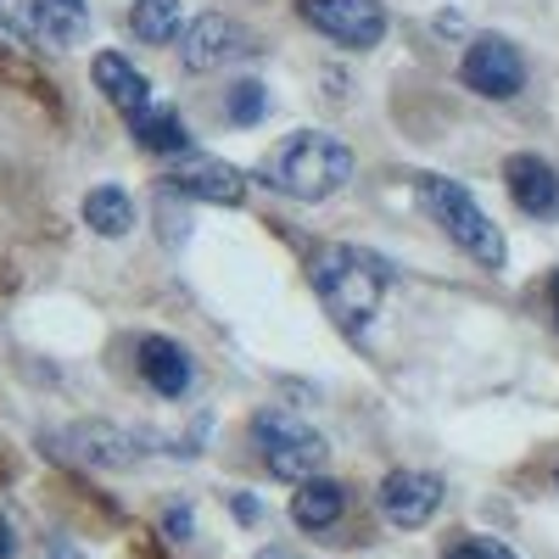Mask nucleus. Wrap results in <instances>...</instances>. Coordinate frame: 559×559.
<instances>
[{
    "label": "nucleus",
    "instance_id": "f257e3e1",
    "mask_svg": "<svg viewBox=\"0 0 559 559\" xmlns=\"http://www.w3.org/2000/svg\"><path fill=\"white\" fill-rule=\"evenodd\" d=\"M308 280L342 331H364L369 319L381 313V297L392 286V269L386 258L364 252V247H347V241H324L308 252Z\"/></svg>",
    "mask_w": 559,
    "mask_h": 559
},
{
    "label": "nucleus",
    "instance_id": "f03ea898",
    "mask_svg": "<svg viewBox=\"0 0 559 559\" xmlns=\"http://www.w3.org/2000/svg\"><path fill=\"white\" fill-rule=\"evenodd\" d=\"M258 179L269 185V191H280V197L324 202V197H336L342 185L353 179V152L342 146L336 134H324V129H297L263 157Z\"/></svg>",
    "mask_w": 559,
    "mask_h": 559
},
{
    "label": "nucleus",
    "instance_id": "7ed1b4c3",
    "mask_svg": "<svg viewBox=\"0 0 559 559\" xmlns=\"http://www.w3.org/2000/svg\"><path fill=\"white\" fill-rule=\"evenodd\" d=\"M414 197H419V207L431 213V224L442 229V236H448L464 258H476L481 269H503V236H498V224L481 213V202L464 191L459 179L426 174V179L414 185Z\"/></svg>",
    "mask_w": 559,
    "mask_h": 559
},
{
    "label": "nucleus",
    "instance_id": "20e7f679",
    "mask_svg": "<svg viewBox=\"0 0 559 559\" xmlns=\"http://www.w3.org/2000/svg\"><path fill=\"white\" fill-rule=\"evenodd\" d=\"M252 442L269 464V476H280V481H308V476L324 471V459H331L324 437L297 408H258L252 414Z\"/></svg>",
    "mask_w": 559,
    "mask_h": 559
},
{
    "label": "nucleus",
    "instance_id": "39448f33",
    "mask_svg": "<svg viewBox=\"0 0 559 559\" xmlns=\"http://www.w3.org/2000/svg\"><path fill=\"white\" fill-rule=\"evenodd\" d=\"M459 79L487 102H509V96H521V84H526V62L503 34H476L471 45H464Z\"/></svg>",
    "mask_w": 559,
    "mask_h": 559
},
{
    "label": "nucleus",
    "instance_id": "423d86ee",
    "mask_svg": "<svg viewBox=\"0 0 559 559\" xmlns=\"http://www.w3.org/2000/svg\"><path fill=\"white\" fill-rule=\"evenodd\" d=\"M51 453L79 459V464H90V471H129V464L140 459V437L112 426V419H79V426L51 437Z\"/></svg>",
    "mask_w": 559,
    "mask_h": 559
},
{
    "label": "nucleus",
    "instance_id": "0eeeda50",
    "mask_svg": "<svg viewBox=\"0 0 559 559\" xmlns=\"http://www.w3.org/2000/svg\"><path fill=\"white\" fill-rule=\"evenodd\" d=\"M297 12L324 34L347 45V51H369L386 34V7L381 0H297Z\"/></svg>",
    "mask_w": 559,
    "mask_h": 559
},
{
    "label": "nucleus",
    "instance_id": "6e6552de",
    "mask_svg": "<svg viewBox=\"0 0 559 559\" xmlns=\"http://www.w3.org/2000/svg\"><path fill=\"white\" fill-rule=\"evenodd\" d=\"M168 191L191 197V202H213V207H236L247 197V174L207 152H179L168 163Z\"/></svg>",
    "mask_w": 559,
    "mask_h": 559
},
{
    "label": "nucleus",
    "instance_id": "1a4fd4ad",
    "mask_svg": "<svg viewBox=\"0 0 559 559\" xmlns=\"http://www.w3.org/2000/svg\"><path fill=\"white\" fill-rule=\"evenodd\" d=\"M247 51H252V34L236 17H224V12H202L191 28L179 34V62L191 73H218L229 62H241Z\"/></svg>",
    "mask_w": 559,
    "mask_h": 559
},
{
    "label": "nucleus",
    "instance_id": "9d476101",
    "mask_svg": "<svg viewBox=\"0 0 559 559\" xmlns=\"http://www.w3.org/2000/svg\"><path fill=\"white\" fill-rule=\"evenodd\" d=\"M437 509H442V481L426 476V471H392V476L381 481V515H386L392 526H403V532L426 526Z\"/></svg>",
    "mask_w": 559,
    "mask_h": 559
},
{
    "label": "nucleus",
    "instance_id": "9b49d317",
    "mask_svg": "<svg viewBox=\"0 0 559 559\" xmlns=\"http://www.w3.org/2000/svg\"><path fill=\"white\" fill-rule=\"evenodd\" d=\"M503 185H509V197H515L521 213H532V218H559V174H554L543 157H532V152L509 157V163H503Z\"/></svg>",
    "mask_w": 559,
    "mask_h": 559
},
{
    "label": "nucleus",
    "instance_id": "f8f14e48",
    "mask_svg": "<svg viewBox=\"0 0 559 559\" xmlns=\"http://www.w3.org/2000/svg\"><path fill=\"white\" fill-rule=\"evenodd\" d=\"M140 376H146V386L157 397H185L191 381H197V364H191V353H185L179 342L146 336V342H140Z\"/></svg>",
    "mask_w": 559,
    "mask_h": 559
},
{
    "label": "nucleus",
    "instance_id": "ddd939ff",
    "mask_svg": "<svg viewBox=\"0 0 559 559\" xmlns=\"http://www.w3.org/2000/svg\"><path fill=\"white\" fill-rule=\"evenodd\" d=\"M90 79H96V90L123 112V118H134V112H146L152 107V84H146V73H140L129 57H118V51H102L96 62H90Z\"/></svg>",
    "mask_w": 559,
    "mask_h": 559
},
{
    "label": "nucleus",
    "instance_id": "4468645a",
    "mask_svg": "<svg viewBox=\"0 0 559 559\" xmlns=\"http://www.w3.org/2000/svg\"><path fill=\"white\" fill-rule=\"evenodd\" d=\"M90 34V7L84 0H39L34 7V39L45 51H73Z\"/></svg>",
    "mask_w": 559,
    "mask_h": 559
},
{
    "label": "nucleus",
    "instance_id": "2eb2a0df",
    "mask_svg": "<svg viewBox=\"0 0 559 559\" xmlns=\"http://www.w3.org/2000/svg\"><path fill=\"white\" fill-rule=\"evenodd\" d=\"M342 509H347V487H342V481L308 476V481H297V492H292V521H297L302 532L336 526V521H342Z\"/></svg>",
    "mask_w": 559,
    "mask_h": 559
},
{
    "label": "nucleus",
    "instance_id": "dca6fc26",
    "mask_svg": "<svg viewBox=\"0 0 559 559\" xmlns=\"http://www.w3.org/2000/svg\"><path fill=\"white\" fill-rule=\"evenodd\" d=\"M129 129H134V140L146 152H163V157H179L185 146H191V134H185V123H179V112L174 107H146V112H134L129 118Z\"/></svg>",
    "mask_w": 559,
    "mask_h": 559
},
{
    "label": "nucleus",
    "instance_id": "f3484780",
    "mask_svg": "<svg viewBox=\"0 0 559 559\" xmlns=\"http://www.w3.org/2000/svg\"><path fill=\"white\" fill-rule=\"evenodd\" d=\"M84 224L96 229V236H107V241H123L134 229V202L118 191V185H96V191L84 197Z\"/></svg>",
    "mask_w": 559,
    "mask_h": 559
},
{
    "label": "nucleus",
    "instance_id": "a211bd4d",
    "mask_svg": "<svg viewBox=\"0 0 559 559\" xmlns=\"http://www.w3.org/2000/svg\"><path fill=\"white\" fill-rule=\"evenodd\" d=\"M129 28L146 45H174L185 34V7H179V0H134V7H129Z\"/></svg>",
    "mask_w": 559,
    "mask_h": 559
},
{
    "label": "nucleus",
    "instance_id": "6ab92c4d",
    "mask_svg": "<svg viewBox=\"0 0 559 559\" xmlns=\"http://www.w3.org/2000/svg\"><path fill=\"white\" fill-rule=\"evenodd\" d=\"M263 107H269V96H263V84H258V79L229 84V96H224L229 123H258V118H263Z\"/></svg>",
    "mask_w": 559,
    "mask_h": 559
},
{
    "label": "nucleus",
    "instance_id": "aec40b11",
    "mask_svg": "<svg viewBox=\"0 0 559 559\" xmlns=\"http://www.w3.org/2000/svg\"><path fill=\"white\" fill-rule=\"evenodd\" d=\"M442 559H521L515 548H503L498 537H459L442 548Z\"/></svg>",
    "mask_w": 559,
    "mask_h": 559
},
{
    "label": "nucleus",
    "instance_id": "412c9836",
    "mask_svg": "<svg viewBox=\"0 0 559 559\" xmlns=\"http://www.w3.org/2000/svg\"><path fill=\"white\" fill-rule=\"evenodd\" d=\"M34 7H39V0H0V28L34 39Z\"/></svg>",
    "mask_w": 559,
    "mask_h": 559
},
{
    "label": "nucleus",
    "instance_id": "4be33fe9",
    "mask_svg": "<svg viewBox=\"0 0 559 559\" xmlns=\"http://www.w3.org/2000/svg\"><path fill=\"white\" fill-rule=\"evenodd\" d=\"M168 532L185 543V537H191V515H185V509H168Z\"/></svg>",
    "mask_w": 559,
    "mask_h": 559
},
{
    "label": "nucleus",
    "instance_id": "5701e85b",
    "mask_svg": "<svg viewBox=\"0 0 559 559\" xmlns=\"http://www.w3.org/2000/svg\"><path fill=\"white\" fill-rule=\"evenodd\" d=\"M236 521H263V503L258 498H236Z\"/></svg>",
    "mask_w": 559,
    "mask_h": 559
},
{
    "label": "nucleus",
    "instance_id": "b1692460",
    "mask_svg": "<svg viewBox=\"0 0 559 559\" xmlns=\"http://www.w3.org/2000/svg\"><path fill=\"white\" fill-rule=\"evenodd\" d=\"M39 559H84V554H79V548H68V543H45V548H39Z\"/></svg>",
    "mask_w": 559,
    "mask_h": 559
},
{
    "label": "nucleus",
    "instance_id": "393cba45",
    "mask_svg": "<svg viewBox=\"0 0 559 559\" xmlns=\"http://www.w3.org/2000/svg\"><path fill=\"white\" fill-rule=\"evenodd\" d=\"M17 554V537H12V526H7V515H0V559H12Z\"/></svg>",
    "mask_w": 559,
    "mask_h": 559
},
{
    "label": "nucleus",
    "instance_id": "a878e982",
    "mask_svg": "<svg viewBox=\"0 0 559 559\" xmlns=\"http://www.w3.org/2000/svg\"><path fill=\"white\" fill-rule=\"evenodd\" d=\"M258 559H302L297 548H258Z\"/></svg>",
    "mask_w": 559,
    "mask_h": 559
},
{
    "label": "nucleus",
    "instance_id": "bb28decb",
    "mask_svg": "<svg viewBox=\"0 0 559 559\" xmlns=\"http://www.w3.org/2000/svg\"><path fill=\"white\" fill-rule=\"evenodd\" d=\"M548 297H554V319H559V274L548 280Z\"/></svg>",
    "mask_w": 559,
    "mask_h": 559
}]
</instances>
